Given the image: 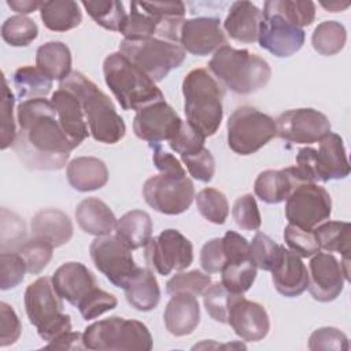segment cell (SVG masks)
Wrapping results in <instances>:
<instances>
[{
  "label": "cell",
  "instance_id": "1",
  "mask_svg": "<svg viewBox=\"0 0 351 351\" xmlns=\"http://www.w3.org/2000/svg\"><path fill=\"white\" fill-rule=\"evenodd\" d=\"M16 122L18 133L12 148L26 167L59 170L78 147L63 132L53 104L45 97L21 101Z\"/></svg>",
  "mask_w": 351,
  "mask_h": 351
},
{
  "label": "cell",
  "instance_id": "2",
  "mask_svg": "<svg viewBox=\"0 0 351 351\" xmlns=\"http://www.w3.org/2000/svg\"><path fill=\"white\" fill-rule=\"evenodd\" d=\"M59 88L73 92L81 101L89 134L99 143L117 144L126 133V125L111 99L81 71H71Z\"/></svg>",
  "mask_w": 351,
  "mask_h": 351
},
{
  "label": "cell",
  "instance_id": "3",
  "mask_svg": "<svg viewBox=\"0 0 351 351\" xmlns=\"http://www.w3.org/2000/svg\"><path fill=\"white\" fill-rule=\"evenodd\" d=\"M223 93V86L206 69H193L182 80L185 121L206 138L221 126Z\"/></svg>",
  "mask_w": 351,
  "mask_h": 351
},
{
  "label": "cell",
  "instance_id": "4",
  "mask_svg": "<svg viewBox=\"0 0 351 351\" xmlns=\"http://www.w3.org/2000/svg\"><path fill=\"white\" fill-rule=\"evenodd\" d=\"M208 70L223 88L237 95L261 90L271 77L270 64L263 58L228 44L214 52L208 62Z\"/></svg>",
  "mask_w": 351,
  "mask_h": 351
},
{
  "label": "cell",
  "instance_id": "5",
  "mask_svg": "<svg viewBox=\"0 0 351 351\" xmlns=\"http://www.w3.org/2000/svg\"><path fill=\"white\" fill-rule=\"evenodd\" d=\"M103 75L107 86L123 110H134L165 100L162 90L145 73L119 51L106 56Z\"/></svg>",
  "mask_w": 351,
  "mask_h": 351
},
{
  "label": "cell",
  "instance_id": "6",
  "mask_svg": "<svg viewBox=\"0 0 351 351\" xmlns=\"http://www.w3.org/2000/svg\"><path fill=\"white\" fill-rule=\"evenodd\" d=\"M23 302L29 322L47 343L71 330V318L63 313V299L55 291L49 277H38L29 284Z\"/></svg>",
  "mask_w": 351,
  "mask_h": 351
},
{
  "label": "cell",
  "instance_id": "7",
  "mask_svg": "<svg viewBox=\"0 0 351 351\" xmlns=\"http://www.w3.org/2000/svg\"><path fill=\"white\" fill-rule=\"evenodd\" d=\"M82 339L85 348L95 351H149L154 344L143 322L118 315L93 322L85 328Z\"/></svg>",
  "mask_w": 351,
  "mask_h": 351
},
{
  "label": "cell",
  "instance_id": "8",
  "mask_svg": "<svg viewBox=\"0 0 351 351\" xmlns=\"http://www.w3.org/2000/svg\"><path fill=\"white\" fill-rule=\"evenodd\" d=\"M318 149L300 148L296 154V170L308 182H328L343 180L350 174V163L343 138L336 133H328L319 141Z\"/></svg>",
  "mask_w": 351,
  "mask_h": 351
},
{
  "label": "cell",
  "instance_id": "9",
  "mask_svg": "<svg viewBox=\"0 0 351 351\" xmlns=\"http://www.w3.org/2000/svg\"><path fill=\"white\" fill-rule=\"evenodd\" d=\"M119 52L155 82L162 81L185 60V51L178 43L158 37L123 38L119 43Z\"/></svg>",
  "mask_w": 351,
  "mask_h": 351
},
{
  "label": "cell",
  "instance_id": "10",
  "mask_svg": "<svg viewBox=\"0 0 351 351\" xmlns=\"http://www.w3.org/2000/svg\"><path fill=\"white\" fill-rule=\"evenodd\" d=\"M228 145L239 155H251L277 136L276 121L251 106L237 107L226 123Z\"/></svg>",
  "mask_w": 351,
  "mask_h": 351
},
{
  "label": "cell",
  "instance_id": "11",
  "mask_svg": "<svg viewBox=\"0 0 351 351\" xmlns=\"http://www.w3.org/2000/svg\"><path fill=\"white\" fill-rule=\"evenodd\" d=\"M143 197L155 211L178 215L191 207L195 199V186L186 174L159 173L144 182Z\"/></svg>",
  "mask_w": 351,
  "mask_h": 351
},
{
  "label": "cell",
  "instance_id": "12",
  "mask_svg": "<svg viewBox=\"0 0 351 351\" xmlns=\"http://www.w3.org/2000/svg\"><path fill=\"white\" fill-rule=\"evenodd\" d=\"M332 214V197L317 182H300L285 199V217L291 225L314 229Z\"/></svg>",
  "mask_w": 351,
  "mask_h": 351
},
{
  "label": "cell",
  "instance_id": "13",
  "mask_svg": "<svg viewBox=\"0 0 351 351\" xmlns=\"http://www.w3.org/2000/svg\"><path fill=\"white\" fill-rule=\"evenodd\" d=\"M95 267L118 288H125L138 271L132 250L115 234L96 237L89 247Z\"/></svg>",
  "mask_w": 351,
  "mask_h": 351
},
{
  "label": "cell",
  "instance_id": "14",
  "mask_svg": "<svg viewBox=\"0 0 351 351\" xmlns=\"http://www.w3.org/2000/svg\"><path fill=\"white\" fill-rule=\"evenodd\" d=\"M144 248L147 265L160 276L181 271L193 261L192 243L177 229H165L156 237H151Z\"/></svg>",
  "mask_w": 351,
  "mask_h": 351
},
{
  "label": "cell",
  "instance_id": "15",
  "mask_svg": "<svg viewBox=\"0 0 351 351\" xmlns=\"http://www.w3.org/2000/svg\"><path fill=\"white\" fill-rule=\"evenodd\" d=\"M306 33L284 15L273 10L266 1L263 4L259 23V47L277 58H289L304 44Z\"/></svg>",
  "mask_w": 351,
  "mask_h": 351
},
{
  "label": "cell",
  "instance_id": "16",
  "mask_svg": "<svg viewBox=\"0 0 351 351\" xmlns=\"http://www.w3.org/2000/svg\"><path fill=\"white\" fill-rule=\"evenodd\" d=\"M277 136L295 144H313L330 133V122L325 114L314 108L284 111L276 119Z\"/></svg>",
  "mask_w": 351,
  "mask_h": 351
},
{
  "label": "cell",
  "instance_id": "17",
  "mask_svg": "<svg viewBox=\"0 0 351 351\" xmlns=\"http://www.w3.org/2000/svg\"><path fill=\"white\" fill-rule=\"evenodd\" d=\"M182 119L165 100L148 104L136 111L133 132L149 145L170 141L180 130Z\"/></svg>",
  "mask_w": 351,
  "mask_h": 351
},
{
  "label": "cell",
  "instance_id": "18",
  "mask_svg": "<svg viewBox=\"0 0 351 351\" xmlns=\"http://www.w3.org/2000/svg\"><path fill=\"white\" fill-rule=\"evenodd\" d=\"M348 281L341 262L330 252H318L311 256L308 263V287L311 296L322 303L335 300Z\"/></svg>",
  "mask_w": 351,
  "mask_h": 351
},
{
  "label": "cell",
  "instance_id": "19",
  "mask_svg": "<svg viewBox=\"0 0 351 351\" xmlns=\"http://www.w3.org/2000/svg\"><path fill=\"white\" fill-rule=\"evenodd\" d=\"M178 44L192 55L206 56L226 45L228 41L218 18L197 16L182 22Z\"/></svg>",
  "mask_w": 351,
  "mask_h": 351
},
{
  "label": "cell",
  "instance_id": "20",
  "mask_svg": "<svg viewBox=\"0 0 351 351\" xmlns=\"http://www.w3.org/2000/svg\"><path fill=\"white\" fill-rule=\"evenodd\" d=\"M228 324L243 341H259L270 330V318L266 308L239 295L230 306Z\"/></svg>",
  "mask_w": 351,
  "mask_h": 351
},
{
  "label": "cell",
  "instance_id": "21",
  "mask_svg": "<svg viewBox=\"0 0 351 351\" xmlns=\"http://www.w3.org/2000/svg\"><path fill=\"white\" fill-rule=\"evenodd\" d=\"M58 295L74 307L97 285L92 271L81 262H66L51 277Z\"/></svg>",
  "mask_w": 351,
  "mask_h": 351
},
{
  "label": "cell",
  "instance_id": "22",
  "mask_svg": "<svg viewBox=\"0 0 351 351\" xmlns=\"http://www.w3.org/2000/svg\"><path fill=\"white\" fill-rule=\"evenodd\" d=\"M271 281L278 293L296 298L308 287V270L298 254L282 247L281 258L271 270Z\"/></svg>",
  "mask_w": 351,
  "mask_h": 351
},
{
  "label": "cell",
  "instance_id": "23",
  "mask_svg": "<svg viewBox=\"0 0 351 351\" xmlns=\"http://www.w3.org/2000/svg\"><path fill=\"white\" fill-rule=\"evenodd\" d=\"M49 100L55 107L63 132L75 145H80L89 136L81 101L73 92L63 88L56 89Z\"/></svg>",
  "mask_w": 351,
  "mask_h": 351
},
{
  "label": "cell",
  "instance_id": "24",
  "mask_svg": "<svg viewBox=\"0 0 351 351\" xmlns=\"http://www.w3.org/2000/svg\"><path fill=\"white\" fill-rule=\"evenodd\" d=\"M163 321L173 336L191 335L200 322V306L196 296L185 292L173 293L166 304Z\"/></svg>",
  "mask_w": 351,
  "mask_h": 351
},
{
  "label": "cell",
  "instance_id": "25",
  "mask_svg": "<svg viewBox=\"0 0 351 351\" xmlns=\"http://www.w3.org/2000/svg\"><path fill=\"white\" fill-rule=\"evenodd\" d=\"M300 182H306L295 166L281 170H265L258 174L254 181V192L256 197L267 204H278L284 202L292 189ZM308 182V181H307Z\"/></svg>",
  "mask_w": 351,
  "mask_h": 351
},
{
  "label": "cell",
  "instance_id": "26",
  "mask_svg": "<svg viewBox=\"0 0 351 351\" xmlns=\"http://www.w3.org/2000/svg\"><path fill=\"white\" fill-rule=\"evenodd\" d=\"M262 11L251 1H234L223 21L228 36L240 43L258 41Z\"/></svg>",
  "mask_w": 351,
  "mask_h": 351
},
{
  "label": "cell",
  "instance_id": "27",
  "mask_svg": "<svg viewBox=\"0 0 351 351\" xmlns=\"http://www.w3.org/2000/svg\"><path fill=\"white\" fill-rule=\"evenodd\" d=\"M67 181L78 192H90L103 188L108 181L106 163L95 156H77L67 163Z\"/></svg>",
  "mask_w": 351,
  "mask_h": 351
},
{
  "label": "cell",
  "instance_id": "28",
  "mask_svg": "<svg viewBox=\"0 0 351 351\" xmlns=\"http://www.w3.org/2000/svg\"><path fill=\"white\" fill-rule=\"evenodd\" d=\"M75 219L78 226L88 234L100 237L110 234L117 225V217L112 210L97 197H86L75 207Z\"/></svg>",
  "mask_w": 351,
  "mask_h": 351
},
{
  "label": "cell",
  "instance_id": "29",
  "mask_svg": "<svg viewBox=\"0 0 351 351\" xmlns=\"http://www.w3.org/2000/svg\"><path fill=\"white\" fill-rule=\"evenodd\" d=\"M33 237H41L60 247L70 241L73 236V223L66 213L58 208H44L37 211L30 222Z\"/></svg>",
  "mask_w": 351,
  "mask_h": 351
},
{
  "label": "cell",
  "instance_id": "30",
  "mask_svg": "<svg viewBox=\"0 0 351 351\" xmlns=\"http://www.w3.org/2000/svg\"><path fill=\"white\" fill-rule=\"evenodd\" d=\"M143 8L155 19L156 37L178 43L181 25L185 21V5L182 1H140Z\"/></svg>",
  "mask_w": 351,
  "mask_h": 351
},
{
  "label": "cell",
  "instance_id": "31",
  "mask_svg": "<svg viewBox=\"0 0 351 351\" xmlns=\"http://www.w3.org/2000/svg\"><path fill=\"white\" fill-rule=\"evenodd\" d=\"M123 291L128 303L138 311H151L160 300V289L156 277L148 267H140Z\"/></svg>",
  "mask_w": 351,
  "mask_h": 351
},
{
  "label": "cell",
  "instance_id": "32",
  "mask_svg": "<svg viewBox=\"0 0 351 351\" xmlns=\"http://www.w3.org/2000/svg\"><path fill=\"white\" fill-rule=\"evenodd\" d=\"M115 236L121 239L132 251L145 247L152 234V219L143 210L125 213L115 225Z\"/></svg>",
  "mask_w": 351,
  "mask_h": 351
},
{
  "label": "cell",
  "instance_id": "33",
  "mask_svg": "<svg viewBox=\"0 0 351 351\" xmlns=\"http://www.w3.org/2000/svg\"><path fill=\"white\" fill-rule=\"evenodd\" d=\"M40 18L44 26L52 32H67L82 21L80 4L73 0L41 1Z\"/></svg>",
  "mask_w": 351,
  "mask_h": 351
},
{
  "label": "cell",
  "instance_id": "34",
  "mask_svg": "<svg viewBox=\"0 0 351 351\" xmlns=\"http://www.w3.org/2000/svg\"><path fill=\"white\" fill-rule=\"evenodd\" d=\"M36 66L52 80L63 81L71 73V52L62 41H48L37 48Z\"/></svg>",
  "mask_w": 351,
  "mask_h": 351
},
{
  "label": "cell",
  "instance_id": "35",
  "mask_svg": "<svg viewBox=\"0 0 351 351\" xmlns=\"http://www.w3.org/2000/svg\"><path fill=\"white\" fill-rule=\"evenodd\" d=\"M52 78L37 66H22L14 73V86L22 100L45 97L52 88Z\"/></svg>",
  "mask_w": 351,
  "mask_h": 351
},
{
  "label": "cell",
  "instance_id": "36",
  "mask_svg": "<svg viewBox=\"0 0 351 351\" xmlns=\"http://www.w3.org/2000/svg\"><path fill=\"white\" fill-rule=\"evenodd\" d=\"M319 248L326 252H339L350 258L351 225L346 221H325L314 228Z\"/></svg>",
  "mask_w": 351,
  "mask_h": 351
},
{
  "label": "cell",
  "instance_id": "37",
  "mask_svg": "<svg viewBox=\"0 0 351 351\" xmlns=\"http://www.w3.org/2000/svg\"><path fill=\"white\" fill-rule=\"evenodd\" d=\"M81 5L99 26L110 32H121L128 16L123 4L117 0H84Z\"/></svg>",
  "mask_w": 351,
  "mask_h": 351
},
{
  "label": "cell",
  "instance_id": "38",
  "mask_svg": "<svg viewBox=\"0 0 351 351\" xmlns=\"http://www.w3.org/2000/svg\"><path fill=\"white\" fill-rule=\"evenodd\" d=\"M347 41V30L337 21H324L318 23L311 34L313 48L324 56L339 53Z\"/></svg>",
  "mask_w": 351,
  "mask_h": 351
},
{
  "label": "cell",
  "instance_id": "39",
  "mask_svg": "<svg viewBox=\"0 0 351 351\" xmlns=\"http://www.w3.org/2000/svg\"><path fill=\"white\" fill-rule=\"evenodd\" d=\"M196 207L200 215L211 223L222 225L229 215V203L226 196L215 188H204L195 195Z\"/></svg>",
  "mask_w": 351,
  "mask_h": 351
},
{
  "label": "cell",
  "instance_id": "40",
  "mask_svg": "<svg viewBox=\"0 0 351 351\" xmlns=\"http://www.w3.org/2000/svg\"><path fill=\"white\" fill-rule=\"evenodd\" d=\"M256 270L251 259L225 263L221 270V282L233 293H244L254 284Z\"/></svg>",
  "mask_w": 351,
  "mask_h": 351
},
{
  "label": "cell",
  "instance_id": "41",
  "mask_svg": "<svg viewBox=\"0 0 351 351\" xmlns=\"http://www.w3.org/2000/svg\"><path fill=\"white\" fill-rule=\"evenodd\" d=\"M239 295L241 293L230 292L222 282H211L202 296L208 315L219 324H228L230 306Z\"/></svg>",
  "mask_w": 351,
  "mask_h": 351
},
{
  "label": "cell",
  "instance_id": "42",
  "mask_svg": "<svg viewBox=\"0 0 351 351\" xmlns=\"http://www.w3.org/2000/svg\"><path fill=\"white\" fill-rule=\"evenodd\" d=\"M158 26L155 19L143 8L140 1L130 3V11L121 29V34L126 40H138L156 37Z\"/></svg>",
  "mask_w": 351,
  "mask_h": 351
},
{
  "label": "cell",
  "instance_id": "43",
  "mask_svg": "<svg viewBox=\"0 0 351 351\" xmlns=\"http://www.w3.org/2000/svg\"><path fill=\"white\" fill-rule=\"evenodd\" d=\"M38 36V27L26 15H12L1 25V37L11 47H27Z\"/></svg>",
  "mask_w": 351,
  "mask_h": 351
},
{
  "label": "cell",
  "instance_id": "44",
  "mask_svg": "<svg viewBox=\"0 0 351 351\" xmlns=\"http://www.w3.org/2000/svg\"><path fill=\"white\" fill-rule=\"evenodd\" d=\"M53 244L41 237H33L26 240L16 252L21 254L26 263V269L32 274L41 273L53 255Z\"/></svg>",
  "mask_w": 351,
  "mask_h": 351
},
{
  "label": "cell",
  "instance_id": "45",
  "mask_svg": "<svg viewBox=\"0 0 351 351\" xmlns=\"http://www.w3.org/2000/svg\"><path fill=\"white\" fill-rule=\"evenodd\" d=\"M282 245H278L263 232H256L250 243V256L254 265L266 271H271L281 258Z\"/></svg>",
  "mask_w": 351,
  "mask_h": 351
},
{
  "label": "cell",
  "instance_id": "46",
  "mask_svg": "<svg viewBox=\"0 0 351 351\" xmlns=\"http://www.w3.org/2000/svg\"><path fill=\"white\" fill-rule=\"evenodd\" d=\"M273 10L284 15L299 27L310 26L315 19V4L308 0H269Z\"/></svg>",
  "mask_w": 351,
  "mask_h": 351
},
{
  "label": "cell",
  "instance_id": "47",
  "mask_svg": "<svg viewBox=\"0 0 351 351\" xmlns=\"http://www.w3.org/2000/svg\"><path fill=\"white\" fill-rule=\"evenodd\" d=\"M210 284L211 277L200 270L180 271L166 282V292L169 295L185 292L193 296H202Z\"/></svg>",
  "mask_w": 351,
  "mask_h": 351
},
{
  "label": "cell",
  "instance_id": "48",
  "mask_svg": "<svg viewBox=\"0 0 351 351\" xmlns=\"http://www.w3.org/2000/svg\"><path fill=\"white\" fill-rule=\"evenodd\" d=\"M284 240L289 250L300 258H311L321 251L314 229H303L288 223L284 229Z\"/></svg>",
  "mask_w": 351,
  "mask_h": 351
},
{
  "label": "cell",
  "instance_id": "49",
  "mask_svg": "<svg viewBox=\"0 0 351 351\" xmlns=\"http://www.w3.org/2000/svg\"><path fill=\"white\" fill-rule=\"evenodd\" d=\"M3 88H1V140H0V148L7 149L8 147H12L16 138V122L14 118V104L15 97L11 89L8 88L7 78L3 74Z\"/></svg>",
  "mask_w": 351,
  "mask_h": 351
},
{
  "label": "cell",
  "instance_id": "50",
  "mask_svg": "<svg viewBox=\"0 0 351 351\" xmlns=\"http://www.w3.org/2000/svg\"><path fill=\"white\" fill-rule=\"evenodd\" d=\"M25 222L5 207L1 208V252L16 251L26 241Z\"/></svg>",
  "mask_w": 351,
  "mask_h": 351
},
{
  "label": "cell",
  "instance_id": "51",
  "mask_svg": "<svg viewBox=\"0 0 351 351\" xmlns=\"http://www.w3.org/2000/svg\"><path fill=\"white\" fill-rule=\"evenodd\" d=\"M26 271V263L19 252L4 251L0 254V288L3 291L19 285Z\"/></svg>",
  "mask_w": 351,
  "mask_h": 351
},
{
  "label": "cell",
  "instance_id": "52",
  "mask_svg": "<svg viewBox=\"0 0 351 351\" xmlns=\"http://www.w3.org/2000/svg\"><path fill=\"white\" fill-rule=\"evenodd\" d=\"M232 218L243 230H258L262 225L261 213L255 197L251 193L237 197L232 207Z\"/></svg>",
  "mask_w": 351,
  "mask_h": 351
},
{
  "label": "cell",
  "instance_id": "53",
  "mask_svg": "<svg viewBox=\"0 0 351 351\" xmlns=\"http://www.w3.org/2000/svg\"><path fill=\"white\" fill-rule=\"evenodd\" d=\"M118 304V299L99 287H96L88 296H85L77 306L80 314L85 321L95 319L99 315L115 308Z\"/></svg>",
  "mask_w": 351,
  "mask_h": 351
},
{
  "label": "cell",
  "instance_id": "54",
  "mask_svg": "<svg viewBox=\"0 0 351 351\" xmlns=\"http://www.w3.org/2000/svg\"><path fill=\"white\" fill-rule=\"evenodd\" d=\"M350 348L348 337L344 332L333 326H322L315 329L308 337V350H332L347 351Z\"/></svg>",
  "mask_w": 351,
  "mask_h": 351
},
{
  "label": "cell",
  "instance_id": "55",
  "mask_svg": "<svg viewBox=\"0 0 351 351\" xmlns=\"http://www.w3.org/2000/svg\"><path fill=\"white\" fill-rule=\"evenodd\" d=\"M206 137L197 133L186 121H182L177 134L169 141L170 148L180 156L193 155L204 148Z\"/></svg>",
  "mask_w": 351,
  "mask_h": 351
},
{
  "label": "cell",
  "instance_id": "56",
  "mask_svg": "<svg viewBox=\"0 0 351 351\" xmlns=\"http://www.w3.org/2000/svg\"><path fill=\"white\" fill-rule=\"evenodd\" d=\"M182 163L186 166L188 173L197 181L210 182L215 173V160L210 149L206 147L193 155L180 156Z\"/></svg>",
  "mask_w": 351,
  "mask_h": 351
},
{
  "label": "cell",
  "instance_id": "57",
  "mask_svg": "<svg viewBox=\"0 0 351 351\" xmlns=\"http://www.w3.org/2000/svg\"><path fill=\"white\" fill-rule=\"evenodd\" d=\"M200 266L207 274L218 273L226 263V255L223 250L222 237H215L204 243L200 250Z\"/></svg>",
  "mask_w": 351,
  "mask_h": 351
},
{
  "label": "cell",
  "instance_id": "58",
  "mask_svg": "<svg viewBox=\"0 0 351 351\" xmlns=\"http://www.w3.org/2000/svg\"><path fill=\"white\" fill-rule=\"evenodd\" d=\"M22 333L21 321L15 310L5 302H0V347L14 344Z\"/></svg>",
  "mask_w": 351,
  "mask_h": 351
},
{
  "label": "cell",
  "instance_id": "59",
  "mask_svg": "<svg viewBox=\"0 0 351 351\" xmlns=\"http://www.w3.org/2000/svg\"><path fill=\"white\" fill-rule=\"evenodd\" d=\"M222 243L226 255V263L251 259L250 243L240 233L234 230H228L222 237Z\"/></svg>",
  "mask_w": 351,
  "mask_h": 351
},
{
  "label": "cell",
  "instance_id": "60",
  "mask_svg": "<svg viewBox=\"0 0 351 351\" xmlns=\"http://www.w3.org/2000/svg\"><path fill=\"white\" fill-rule=\"evenodd\" d=\"M152 148V162L155 167L165 174H186L181 162L170 152L160 148L159 144L149 145Z\"/></svg>",
  "mask_w": 351,
  "mask_h": 351
},
{
  "label": "cell",
  "instance_id": "61",
  "mask_svg": "<svg viewBox=\"0 0 351 351\" xmlns=\"http://www.w3.org/2000/svg\"><path fill=\"white\" fill-rule=\"evenodd\" d=\"M45 348H58V350H84V339L82 333L69 330L59 337L48 341Z\"/></svg>",
  "mask_w": 351,
  "mask_h": 351
},
{
  "label": "cell",
  "instance_id": "62",
  "mask_svg": "<svg viewBox=\"0 0 351 351\" xmlns=\"http://www.w3.org/2000/svg\"><path fill=\"white\" fill-rule=\"evenodd\" d=\"M7 5L18 12V15H26L40 10L41 1L37 0H7Z\"/></svg>",
  "mask_w": 351,
  "mask_h": 351
},
{
  "label": "cell",
  "instance_id": "63",
  "mask_svg": "<svg viewBox=\"0 0 351 351\" xmlns=\"http://www.w3.org/2000/svg\"><path fill=\"white\" fill-rule=\"evenodd\" d=\"M321 5L330 11V12H339V11H343L346 8L350 7V3L346 1V3H341V1H329V3H325V1H321Z\"/></svg>",
  "mask_w": 351,
  "mask_h": 351
}]
</instances>
